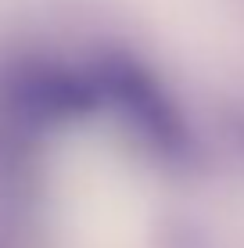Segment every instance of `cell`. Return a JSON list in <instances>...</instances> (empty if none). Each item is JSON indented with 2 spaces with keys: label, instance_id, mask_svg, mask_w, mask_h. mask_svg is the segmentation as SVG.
Returning a JSON list of instances; mask_svg holds the SVG:
<instances>
[{
  "label": "cell",
  "instance_id": "6da1fadb",
  "mask_svg": "<svg viewBox=\"0 0 244 248\" xmlns=\"http://www.w3.org/2000/svg\"><path fill=\"white\" fill-rule=\"evenodd\" d=\"M100 90V108H112L119 123L155 158L169 166H190L198 158V137L180 101L155 72L133 54H100L90 68Z\"/></svg>",
  "mask_w": 244,
  "mask_h": 248
},
{
  "label": "cell",
  "instance_id": "7a4b0ae2",
  "mask_svg": "<svg viewBox=\"0 0 244 248\" xmlns=\"http://www.w3.org/2000/svg\"><path fill=\"white\" fill-rule=\"evenodd\" d=\"M0 101L14 123L32 130L69 126L100 112V90L94 83V72H75L50 62L11 68L7 79L0 83Z\"/></svg>",
  "mask_w": 244,
  "mask_h": 248
},
{
  "label": "cell",
  "instance_id": "3957f363",
  "mask_svg": "<svg viewBox=\"0 0 244 248\" xmlns=\"http://www.w3.org/2000/svg\"><path fill=\"white\" fill-rule=\"evenodd\" d=\"M230 133L237 137V144H241V151H244V112H233L230 115Z\"/></svg>",
  "mask_w": 244,
  "mask_h": 248
}]
</instances>
